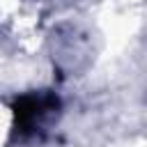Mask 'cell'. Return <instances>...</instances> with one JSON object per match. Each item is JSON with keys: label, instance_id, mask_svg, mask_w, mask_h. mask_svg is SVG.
<instances>
[{"label": "cell", "instance_id": "6da1fadb", "mask_svg": "<svg viewBox=\"0 0 147 147\" xmlns=\"http://www.w3.org/2000/svg\"><path fill=\"white\" fill-rule=\"evenodd\" d=\"M60 108V101L53 92H32L23 94L14 103V117H16V133L18 136H32L37 133L44 122Z\"/></svg>", "mask_w": 147, "mask_h": 147}]
</instances>
